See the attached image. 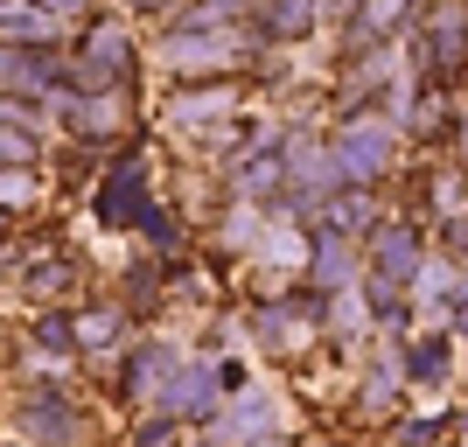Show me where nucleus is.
Here are the masks:
<instances>
[{"label": "nucleus", "mask_w": 468, "mask_h": 447, "mask_svg": "<svg viewBox=\"0 0 468 447\" xmlns=\"http://www.w3.org/2000/svg\"><path fill=\"white\" fill-rule=\"evenodd\" d=\"M454 441L468 447V406H454Z\"/></svg>", "instance_id": "obj_30"}, {"label": "nucleus", "mask_w": 468, "mask_h": 447, "mask_svg": "<svg viewBox=\"0 0 468 447\" xmlns=\"http://www.w3.org/2000/svg\"><path fill=\"white\" fill-rule=\"evenodd\" d=\"M217 196L224 203H259V210H280L287 196V168H280V126H259L245 147H238L224 168H217Z\"/></svg>", "instance_id": "obj_10"}, {"label": "nucleus", "mask_w": 468, "mask_h": 447, "mask_svg": "<svg viewBox=\"0 0 468 447\" xmlns=\"http://www.w3.org/2000/svg\"><path fill=\"white\" fill-rule=\"evenodd\" d=\"M154 203H161V196H154V168H147V154H133V140L105 154L91 196H84V210H91L98 231H140Z\"/></svg>", "instance_id": "obj_7"}, {"label": "nucleus", "mask_w": 468, "mask_h": 447, "mask_svg": "<svg viewBox=\"0 0 468 447\" xmlns=\"http://www.w3.org/2000/svg\"><path fill=\"white\" fill-rule=\"evenodd\" d=\"M280 168H287L280 210H287L293 224H314V210L343 189L335 154H329V126H308V119H280Z\"/></svg>", "instance_id": "obj_6"}, {"label": "nucleus", "mask_w": 468, "mask_h": 447, "mask_svg": "<svg viewBox=\"0 0 468 447\" xmlns=\"http://www.w3.org/2000/svg\"><path fill=\"white\" fill-rule=\"evenodd\" d=\"M21 357H28L42 378H63V370H78V364H84L78 308H28V322H21Z\"/></svg>", "instance_id": "obj_14"}, {"label": "nucleus", "mask_w": 468, "mask_h": 447, "mask_svg": "<svg viewBox=\"0 0 468 447\" xmlns=\"http://www.w3.org/2000/svg\"><path fill=\"white\" fill-rule=\"evenodd\" d=\"M15 447H91V412L63 378H21L7 399Z\"/></svg>", "instance_id": "obj_5"}, {"label": "nucleus", "mask_w": 468, "mask_h": 447, "mask_svg": "<svg viewBox=\"0 0 468 447\" xmlns=\"http://www.w3.org/2000/svg\"><path fill=\"white\" fill-rule=\"evenodd\" d=\"M412 84L433 91H468V0H427L412 36L399 42Z\"/></svg>", "instance_id": "obj_3"}, {"label": "nucleus", "mask_w": 468, "mask_h": 447, "mask_svg": "<svg viewBox=\"0 0 468 447\" xmlns=\"http://www.w3.org/2000/svg\"><path fill=\"white\" fill-rule=\"evenodd\" d=\"M427 0H356L350 15H343V49L335 57H364V49H399L412 36V21H420Z\"/></svg>", "instance_id": "obj_15"}, {"label": "nucleus", "mask_w": 468, "mask_h": 447, "mask_svg": "<svg viewBox=\"0 0 468 447\" xmlns=\"http://www.w3.org/2000/svg\"><path fill=\"white\" fill-rule=\"evenodd\" d=\"M329 154L350 189H391L406 161V126L391 112H335L329 119Z\"/></svg>", "instance_id": "obj_2"}, {"label": "nucleus", "mask_w": 468, "mask_h": 447, "mask_svg": "<svg viewBox=\"0 0 468 447\" xmlns=\"http://www.w3.org/2000/svg\"><path fill=\"white\" fill-rule=\"evenodd\" d=\"M140 335V322L119 308L112 293H91L78 308V343H84V364H119V350Z\"/></svg>", "instance_id": "obj_19"}, {"label": "nucleus", "mask_w": 468, "mask_h": 447, "mask_svg": "<svg viewBox=\"0 0 468 447\" xmlns=\"http://www.w3.org/2000/svg\"><path fill=\"white\" fill-rule=\"evenodd\" d=\"M224 399H231V391H224V378H217V357H196V350H189L147 412H168V420L189 433V427H203L210 412H224Z\"/></svg>", "instance_id": "obj_13"}, {"label": "nucleus", "mask_w": 468, "mask_h": 447, "mask_svg": "<svg viewBox=\"0 0 468 447\" xmlns=\"http://www.w3.org/2000/svg\"><path fill=\"white\" fill-rule=\"evenodd\" d=\"M140 36H133V15H91L78 28V42L63 49V84L70 91H140Z\"/></svg>", "instance_id": "obj_1"}, {"label": "nucleus", "mask_w": 468, "mask_h": 447, "mask_svg": "<svg viewBox=\"0 0 468 447\" xmlns=\"http://www.w3.org/2000/svg\"><path fill=\"white\" fill-rule=\"evenodd\" d=\"M301 280H308L314 293H343L364 280V245L343 231H322V224H308V266H301Z\"/></svg>", "instance_id": "obj_18"}, {"label": "nucleus", "mask_w": 468, "mask_h": 447, "mask_svg": "<svg viewBox=\"0 0 468 447\" xmlns=\"http://www.w3.org/2000/svg\"><path fill=\"white\" fill-rule=\"evenodd\" d=\"M454 343L448 329H406L399 335V370H406V391H448L454 385Z\"/></svg>", "instance_id": "obj_17"}, {"label": "nucleus", "mask_w": 468, "mask_h": 447, "mask_svg": "<svg viewBox=\"0 0 468 447\" xmlns=\"http://www.w3.org/2000/svg\"><path fill=\"white\" fill-rule=\"evenodd\" d=\"M322 28V7L314 0H259L252 7V36L266 49H293V42H308Z\"/></svg>", "instance_id": "obj_21"}, {"label": "nucleus", "mask_w": 468, "mask_h": 447, "mask_svg": "<svg viewBox=\"0 0 468 447\" xmlns=\"http://www.w3.org/2000/svg\"><path fill=\"white\" fill-rule=\"evenodd\" d=\"M133 98H140L133 84H126V91H63L57 105H49V119H57L78 147L112 154V147H126V140H133Z\"/></svg>", "instance_id": "obj_8"}, {"label": "nucleus", "mask_w": 468, "mask_h": 447, "mask_svg": "<svg viewBox=\"0 0 468 447\" xmlns=\"http://www.w3.org/2000/svg\"><path fill=\"white\" fill-rule=\"evenodd\" d=\"M182 427L168 412H133V427H126V447H176Z\"/></svg>", "instance_id": "obj_27"}, {"label": "nucleus", "mask_w": 468, "mask_h": 447, "mask_svg": "<svg viewBox=\"0 0 468 447\" xmlns=\"http://www.w3.org/2000/svg\"><path fill=\"white\" fill-rule=\"evenodd\" d=\"M182 343H168V335H133L126 350H119V364H112V399L126 412H147L161 399V385L176 378V364H182Z\"/></svg>", "instance_id": "obj_12"}, {"label": "nucleus", "mask_w": 468, "mask_h": 447, "mask_svg": "<svg viewBox=\"0 0 468 447\" xmlns=\"http://www.w3.org/2000/svg\"><path fill=\"white\" fill-rule=\"evenodd\" d=\"M15 287H21V301H28V308H84V301H91V259H78L70 245H63L57 259L28 266Z\"/></svg>", "instance_id": "obj_16"}, {"label": "nucleus", "mask_w": 468, "mask_h": 447, "mask_svg": "<svg viewBox=\"0 0 468 447\" xmlns=\"http://www.w3.org/2000/svg\"><path fill=\"white\" fill-rule=\"evenodd\" d=\"M238 112H245V78H182L161 98V126L182 140H203L210 126H224Z\"/></svg>", "instance_id": "obj_11"}, {"label": "nucleus", "mask_w": 468, "mask_h": 447, "mask_svg": "<svg viewBox=\"0 0 468 447\" xmlns=\"http://www.w3.org/2000/svg\"><path fill=\"white\" fill-rule=\"evenodd\" d=\"M36 7H42V15H57L63 28H84V21H91V15H105L98 0H36Z\"/></svg>", "instance_id": "obj_29"}, {"label": "nucleus", "mask_w": 468, "mask_h": 447, "mask_svg": "<svg viewBox=\"0 0 468 447\" xmlns=\"http://www.w3.org/2000/svg\"><path fill=\"white\" fill-rule=\"evenodd\" d=\"M266 42L252 36V21L238 28H161L147 57L168 70V78H252V57Z\"/></svg>", "instance_id": "obj_4"}, {"label": "nucleus", "mask_w": 468, "mask_h": 447, "mask_svg": "<svg viewBox=\"0 0 468 447\" xmlns=\"http://www.w3.org/2000/svg\"><path fill=\"white\" fill-rule=\"evenodd\" d=\"M182 447H196V441H182Z\"/></svg>", "instance_id": "obj_31"}, {"label": "nucleus", "mask_w": 468, "mask_h": 447, "mask_svg": "<svg viewBox=\"0 0 468 447\" xmlns=\"http://www.w3.org/2000/svg\"><path fill=\"white\" fill-rule=\"evenodd\" d=\"M433 259H448V266L468 272V210L462 217H441L433 224Z\"/></svg>", "instance_id": "obj_28"}, {"label": "nucleus", "mask_w": 468, "mask_h": 447, "mask_svg": "<svg viewBox=\"0 0 468 447\" xmlns=\"http://www.w3.org/2000/svg\"><path fill=\"white\" fill-rule=\"evenodd\" d=\"M454 441V406L441 412H399L385 427V447H448Z\"/></svg>", "instance_id": "obj_24"}, {"label": "nucleus", "mask_w": 468, "mask_h": 447, "mask_svg": "<svg viewBox=\"0 0 468 447\" xmlns=\"http://www.w3.org/2000/svg\"><path fill=\"white\" fill-rule=\"evenodd\" d=\"M385 210H391L385 189H350V182H343V189H335L329 203L314 210V224H322V231H343V238H356V245H364V238L378 231V217H385Z\"/></svg>", "instance_id": "obj_20"}, {"label": "nucleus", "mask_w": 468, "mask_h": 447, "mask_svg": "<svg viewBox=\"0 0 468 447\" xmlns=\"http://www.w3.org/2000/svg\"><path fill=\"white\" fill-rule=\"evenodd\" d=\"M427 259H433V224L412 217V210H399V203H391V210L378 217V231L364 238V272H385L399 287H420Z\"/></svg>", "instance_id": "obj_9"}, {"label": "nucleus", "mask_w": 468, "mask_h": 447, "mask_svg": "<svg viewBox=\"0 0 468 447\" xmlns=\"http://www.w3.org/2000/svg\"><path fill=\"white\" fill-rule=\"evenodd\" d=\"M42 203V176L36 168H0V217L7 224H28Z\"/></svg>", "instance_id": "obj_25"}, {"label": "nucleus", "mask_w": 468, "mask_h": 447, "mask_svg": "<svg viewBox=\"0 0 468 447\" xmlns=\"http://www.w3.org/2000/svg\"><path fill=\"white\" fill-rule=\"evenodd\" d=\"M0 168H42L36 126H0Z\"/></svg>", "instance_id": "obj_26"}, {"label": "nucleus", "mask_w": 468, "mask_h": 447, "mask_svg": "<svg viewBox=\"0 0 468 447\" xmlns=\"http://www.w3.org/2000/svg\"><path fill=\"white\" fill-rule=\"evenodd\" d=\"M119 308L133 314V322H154L161 314V301H168V259H154V252H140L133 266L119 272V293H112Z\"/></svg>", "instance_id": "obj_23"}, {"label": "nucleus", "mask_w": 468, "mask_h": 447, "mask_svg": "<svg viewBox=\"0 0 468 447\" xmlns=\"http://www.w3.org/2000/svg\"><path fill=\"white\" fill-rule=\"evenodd\" d=\"M63 28L57 15H42L36 0H0V49H63Z\"/></svg>", "instance_id": "obj_22"}]
</instances>
